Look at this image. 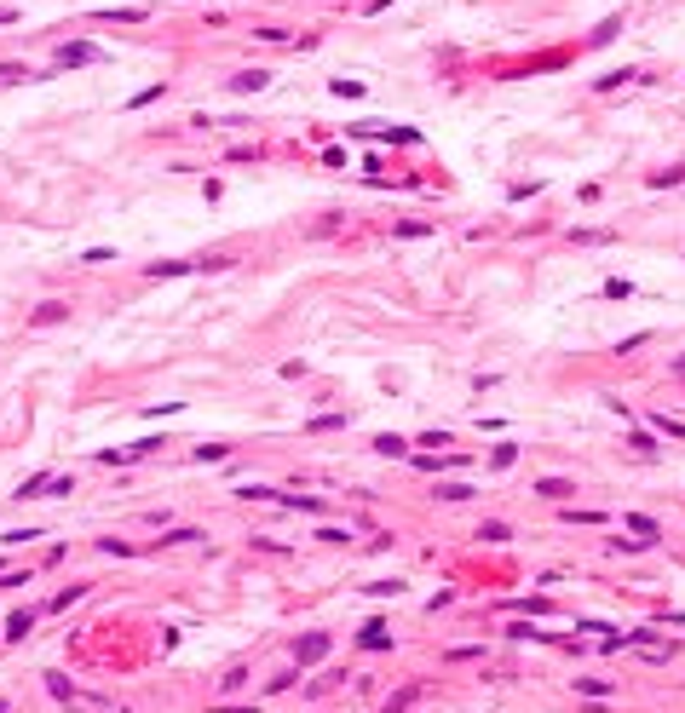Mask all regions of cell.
<instances>
[{
	"label": "cell",
	"instance_id": "cell-1",
	"mask_svg": "<svg viewBox=\"0 0 685 713\" xmlns=\"http://www.w3.org/2000/svg\"><path fill=\"white\" fill-rule=\"evenodd\" d=\"M29 627H35V610H18V615L6 621V639L18 644V639H29Z\"/></svg>",
	"mask_w": 685,
	"mask_h": 713
},
{
	"label": "cell",
	"instance_id": "cell-2",
	"mask_svg": "<svg viewBox=\"0 0 685 713\" xmlns=\"http://www.w3.org/2000/svg\"><path fill=\"white\" fill-rule=\"evenodd\" d=\"M536 495H547V501H565V495H576V489H570L565 477H541V483H536Z\"/></svg>",
	"mask_w": 685,
	"mask_h": 713
},
{
	"label": "cell",
	"instance_id": "cell-3",
	"mask_svg": "<svg viewBox=\"0 0 685 713\" xmlns=\"http://www.w3.org/2000/svg\"><path fill=\"white\" fill-rule=\"evenodd\" d=\"M231 86H236V93H260V86H265V69H242Z\"/></svg>",
	"mask_w": 685,
	"mask_h": 713
},
{
	"label": "cell",
	"instance_id": "cell-4",
	"mask_svg": "<svg viewBox=\"0 0 685 713\" xmlns=\"http://www.w3.org/2000/svg\"><path fill=\"white\" fill-rule=\"evenodd\" d=\"M363 644H369V650H386L392 639H386V627H380V621H369V627H363Z\"/></svg>",
	"mask_w": 685,
	"mask_h": 713
},
{
	"label": "cell",
	"instance_id": "cell-5",
	"mask_svg": "<svg viewBox=\"0 0 685 713\" xmlns=\"http://www.w3.org/2000/svg\"><path fill=\"white\" fill-rule=\"evenodd\" d=\"M576 690H582V696H611L616 685H611V679H576Z\"/></svg>",
	"mask_w": 685,
	"mask_h": 713
},
{
	"label": "cell",
	"instance_id": "cell-6",
	"mask_svg": "<svg viewBox=\"0 0 685 713\" xmlns=\"http://www.w3.org/2000/svg\"><path fill=\"white\" fill-rule=\"evenodd\" d=\"M651 185L662 190V185H685V167H668V173H651Z\"/></svg>",
	"mask_w": 685,
	"mask_h": 713
},
{
	"label": "cell",
	"instance_id": "cell-7",
	"mask_svg": "<svg viewBox=\"0 0 685 713\" xmlns=\"http://www.w3.org/2000/svg\"><path fill=\"white\" fill-rule=\"evenodd\" d=\"M369 593H374V598H398V593H403V581H369Z\"/></svg>",
	"mask_w": 685,
	"mask_h": 713
},
{
	"label": "cell",
	"instance_id": "cell-8",
	"mask_svg": "<svg viewBox=\"0 0 685 713\" xmlns=\"http://www.w3.org/2000/svg\"><path fill=\"white\" fill-rule=\"evenodd\" d=\"M323 650H328V639H306V644H299V661H317Z\"/></svg>",
	"mask_w": 685,
	"mask_h": 713
},
{
	"label": "cell",
	"instance_id": "cell-9",
	"mask_svg": "<svg viewBox=\"0 0 685 713\" xmlns=\"http://www.w3.org/2000/svg\"><path fill=\"white\" fill-rule=\"evenodd\" d=\"M179 271H190L185 259H167V265H150V277H179Z\"/></svg>",
	"mask_w": 685,
	"mask_h": 713
},
{
	"label": "cell",
	"instance_id": "cell-10",
	"mask_svg": "<svg viewBox=\"0 0 685 713\" xmlns=\"http://www.w3.org/2000/svg\"><path fill=\"white\" fill-rule=\"evenodd\" d=\"M47 690H52V696H75V685H69L64 673H47Z\"/></svg>",
	"mask_w": 685,
	"mask_h": 713
},
{
	"label": "cell",
	"instance_id": "cell-11",
	"mask_svg": "<svg viewBox=\"0 0 685 713\" xmlns=\"http://www.w3.org/2000/svg\"><path fill=\"white\" fill-rule=\"evenodd\" d=\"M58 58H64V64H87V58H93V47H64Z\"/></svg>",
	"mask_w": 685,
	"mask_h": 713
},
{
	"label": "cell",
	"instance_id": "cell-12",
	"mask_svg": "<svg viewBox=\"0 0 685 713\" xmlns=\"http://www.w3.org/2000/svg\"><path fill=\"white\" fill-rule=\"evenodd\" d=\"M0 713H6V702H0Z\"/></svg>",
	"mask_w": 685,
	"mask_h": 713
}]
</instances>
